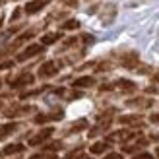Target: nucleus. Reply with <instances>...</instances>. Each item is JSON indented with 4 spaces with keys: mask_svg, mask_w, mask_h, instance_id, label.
Returning <instances> with one entry per match:
<instances>
[{
    "mask_svg": "<svg viewBox=\"0 0 159 159\" xmlns=\"http://www.w3.org/2000/svg\"><path fill=\"white\" fill-rule=\"evenodd\" d=\"M45 51V47L43 45H39V43H33V45H29V47H25L20 54H18V60L20 62H23V60H29V58H33V57H37V54H41Z\"/></svg>",
    "mask_w": 159,
    "mask_h": 159,
    "instance_id": "1",
    "label": "nucleus"
},
{
    "mask_svg": "<svg viewBox=\"0 0 159 159\" xmlns=\"http://www.w3.org/2000/svg\"><path fill=\"white\" fill-rule=\"evenodd\" d=\"M99 18H101L103 25H111V23L115 21V18H116V4H105L101 14H99Z\"/></svg>",
    "mask_w": 159,
    "mask_h": 159,
    "instance_id": "2",
    "label": "nucleus"
},
{
    "mask_svg": "<svg viewBox=\"0 0 159 159\" xmlns=\"http://www.w3.org/2000/svg\"><path fill=\"white\" fill-rule=\"evenodd\" d=\"M57 72H58V64L54 60H47L39 68V78H52Z\"/></svg>",
    "mask_w": 159,
    "mask_h": 159,
    "instance_id": "3",
    "label": "nucleus"
},
{
    "mask_svg": "<svg viewBox=\"0 0 159 159\" xmlns=\"http://www.w3.org/2000/svg\"><path fill=\"white\" fill-rule=\"evenodd\" d=\"M52 128H43V130H39L35 136H31L29 138V146H39V144H43L45 140H49L52 136Z\"/></svg>",
    "mask_w": 159,
    "mask_h": 159,
    "instance_id": "4",
    "label": "nucleus"
},
{
    "mask_svg": "<svg viewBox=\"0 0 159 159\" xmlns=\"http://www.w3.org/2000/svg\"><path fill=\"white\" fill-rule=\"evenodd\" d=\"M35 82V76L33 74H29V72H25V74H20L16 80H12V87H16V89H18V87H25V85H31Z\"/></svg>",
    "mask_w": 159,
    "mask_h": 159,
    "instance_id": "5",
    "label": "nucleus"
},
{
    "mask_svg": "<svg viewBox=\"0 0 159 159\" xmlns=\"http://www.w3.org/2000/svg\"><path fill=\"white\" fill-rule=\"evenodd\" d=\"M138 52H126V54H122L120 57V64L124 66V68H128V70H132V68H136L138 66Z\"/></svg>",
    "mask_w": 159,
    "mask_h": 159,
    "instance_id": "6",
    "label": "nucleus"
},
{
    "mask_svg": "<svg viewBox=\"0 0 159 159\" xmlns=\"http://www.w3.org/2000/svg\"><path fill=\"white\" fill-rule=\"evenodd\" d=\"M62 116H64V113L58 109V111L49 113V115H37V116H35V122H37V124H43V122H51V120H60Z\"/></svg>",
    "mask_w": 159,
    "mask_h": 159,
    "instance_id": "7",
    "label": "nucleus"
},
{
    "mask_svg": "<svg viewBox=\"0 0 159 159\" xmlns=\"http://www.w3.org/2000/svg\"><path fill=\"white\" fill-rule=\"evenodd\" d=\"M49 4V0H31V2L25 6V14H37V12H41L43 8Z\"/></svg>",
    "mask_w": 159,
    "mask_h": 159,
    "instance_id": "8",
    "label": "nucleus"
},
{
    "mask_svg": "<svg viewBox=\"0 0 159 159\" xmlns=\"http://www.w3.org/2000/svg\"><path fill=\"white\" fill-rule=\"evenodd\" d=\"M29 111H33V107H29V105H14L12 109H8V111H6V116L14 118V116L25 115V113H29Z\"/></svg>",
    "mask_w": 159,
    "mask_h": 159,
    "instance_id": "9",
    "label": "nucleus"
},
{
    "mask_svg": "<svg viewBox=\"0 0 159 159\" xmlns=\"http://www.w3.org/2000/svg\"><path fill=\"white\" fill-rule=\"evenodd\" d=\"M72 85L74 87H91V85H95V78L93 76H82V78L74 80Z\"/></svg>",
    "mask_w": 159,
    "mask_h": 159,
    "instance_id": "10",
    "label": "nucleus"
},
{
    "mask_svg": "<svg viewBox=\"0 0 159 159\" xmlns=\"http://www.w3.org/2000/svg\"><path fill=\"white\" fill-rule=\"evenodd\" d=\"M20 128V124L18 122H8V124H2L0 126V140L2 138H6V136H10L12 132H16Z\"/></svg>",
    "mask_w": 159,
    "mask_h": 159,
    "instance_id": "11",
    "label": "nucleus"
},
{
    "mask_svg": "<svg viewBox=\"0 0 159 159\" xmlns=\"http://www.w3.org/2000/svg\"><path fill=\"white\" fill-rule=\"evenodd\" d=\"M113 85L118 87L120 91H134V89H136V84L130 82V80H116Z\"/></svg>",
    "mask_w": 159,
    "mask_h": 159,
    "instance_id": "12",
    "label": "nucleus"
},
{
    "mask_svg": "<svg viewBox=\"0 0 159 159\" xmlns=\"http://www.w3.org/2000/svg\"><path fill=\"white\" fill-rule=\"evenodd\" d=\"M87 128V120L85 118H80V120H76V122H72L68 126V134H74V132H82V130H85Z\"/></svg>",
    "mask_w": 159,
    "mask_h": 159,
    "instance_id": "13",
    "label": "nucleus"
},
{
    "mask_svg": "<svg viewBox=\"0 0 159 159\" xmlns=\"http://www.w3.org/2000/svg\"><path fill=\"white\" fill-rule=\"evenodd\" d=\"M118 122L120 124H138V126H142V116L140 115H126V116L118 118Z\"/></svg>",
    "mask_w": 159,
    "mask_h": 159,
    "instance_id": "14",
    "label": "nucleus"
},
{
    "mask_svg": "<svg viewBox=\"0 0 159 159\" xmlns=\"http://www.w3.org/2000/svg\"><path fill=\"white\" fill-rule=\"evenodd\" d=\"M152 99H144V97H136V99H130L126 101V105L128 107H152Z\"/></svg>",
    "mask_w": 159,
    "mask_h": 159,
    "instance_id": "15",
    "label": "nucleus"
},
{
    "mask_svg": "<svg viewBox=\"0 0 159 159\" xmlns=\"http://www.w3.org/2000/svg\"><path fill=\"white\" fill-rule=\"evenodd\" d=\"M20 152H23V144H10L0 152V155H14V153H20Z\"/></svg>",
    "mask_w": 159,
    "mask_h": 159,
    "instance_id": "16",
    "label": "nucleus"
},
{
    "mask_svg": "<svg viewBox=\"0 0 159 159\" xmlns=\"http://www.w3.org/2000/svg\"><path fill=\"white\" fill-rule=\"evenodd\" d=\"M60 37H62L60 33H47V35L41 37V45H43V47H45V45H52V43H57Z\"/></svg>",
    "mask_w": 159,
    "mask_h": 159,
    "instance_id": "17",
    "label": "nucleus"
},
{
    "mask_svg": "<svg viewBox=\"0 0 159 159\" xmlns=\"http://www.w3.org/2000/svg\"><path fill=\"white\" fill-rule=\"evenodd\" d=\"M105 149H109V144H107V142H97V144L91 146V153L97 155V153H103Z\"/></svg>",
    "mask_w": 159,
    "mask_h": 159,
    "instance_id": "18",
    "label": "nucleus"
},
{
    "mask_svg": "<svg viewBox=\"0 0 159 159\" xmlns=\"http://www.w3.org/2000/svg\"><path fill=\"white\" fill-rule=\"evenodd\" d=\"M60 27H62V29H78V27H80V21H78V20H66Z\"/></svg>",
    "mask_w": 159,
    "mask_h": 159,
    "instance_id": "19",
    "label": "nucleus"
},
{
    "mask_svg": "<svg viewBox=\"0 0 159 159\" xmlns=\"http://www.w3.org/2000/svg\"><path fill=\"white\" fill-rule=\"evenodd\" d=\"M29 159H57V155L51 153V152H47V153H35V155H31Z\"/></svg>",
    "mask_w": 159,
    "mask_h": 159,
    "instance_id": "20",
    "label": "nucleus"
},
{
    "mask_svg": "<svg viewBox=\"0 0 159 159\" xmlns=\"http://www.w3.org/2000/svg\"><path fill=\"white\" fill-rule=\"evenodd\" d=\"M47 89V85L45 87H39V89H33V91H27V93H21V99H27V97H33V95H39V93H43Z\"/></svg>",
    "mask_w": 159,
    "mask_h": 159,
    "instance_id": "21",
    "label": "nucleus"
},
{
    "mask_svg": "<svg viewBox=\"0 0 159 159\" xmlns=\"http://www.w3.org/2000/svg\"><path fill=\"white\" fill-rule=\"evenodd\" d=\"M132 159H153V155L148 153V152H142V153H138V155H134Z\"/></svg>",
    "mask_w": 159,
    "mask_h": 159,
    "instance_id": "22",
    "label": "nucleus"
},
{
    "mask_svg": "<svg viewBox=\"0 0 159 159\" xmlns=\"http://www.w3.org/2000/svg\"><path fill=\"white\" fill-rule=\"evenodd\" d=\"M103 159H124L120 153H116V152H113V153H107L105 157H103Z\"/></svg>",
    "mask_w": 159,
    "mask_h": 159,
    "instance_id": "23",
    "label": "nucleus"
},
{
    "mask_svg": "<svg viewBox=\"0 0 159 159\" xmlns=\"http://www.w3.org/2000/svg\"><path fill=\"white\" fill-rule=\"evenodd\" d=\"M149 120H152L153 124H159V113H153L152 116H149Z\"/></svg>",
    "mask_w": 159,
    "mask_h": 159,
    "instance_id": "24",
    "label": "nucleus"
},
{
    "mask_svg": "<svg viewBox=\"0 0 159 159\" xmlns=\"http://www.w3.org/2000/svg\"><path fill=\"white\" fill-rule=\"evenodd\" d=\"M82 39H84V43H85V45L93 43V37H91V35H82Z\"/></svg>",
    "mask_w": 159,
    "mask_h": 159,
    "instance_id": "25",
    "label": "nucleus"
},
{
    "mask_svg": "<svg viewBox=\"0 0 159 159\" xmlns=\"http://www.w3.org/2000/svg\"><path fill=\"white\" fill-rule=\"evenodd\" d=\"M62 2H64V4H68V6H74V4L78 2V0H62Z\"/></svg>",
    "mask_w": 159,
    "mask_h": 159,
    "instance_id": "26",
    "label": "nucleus"
},
{
    "mask_svg": "<svg viewBox=\"0 0 159 159\" xmlns=\"http://www.w3.org/2000/svg\"><path fill=\"white\" fill-rule=\"evenodd\" d=\"M20 14H21V12H20V8H18V10L14 12V16H12V20H18V18H20Z\"/></svg>",
    "mask_w": 159,
    "mask_h": 159,
    "instance_id": "27",
    "label": "nucleus"
},
{
    "mask_svg": "<svg viewBox=\"0 0 159 159\" xmlns=\"http://www.w3.org/2000/svg\"><path fill=\"white\" fill-rule=\"evenodd\" d=\"M12 64H14V62L8 60V62H4V64H2V68H12Z\"/></svg>",
    "mask_w": 159,
    "mask_h": 159,
    "instance_id": "28",
    "label": "nucleus"
},
{
    "mask_svg": "<svg viewBox=\"0 0 159 159\" xmlns=\"http://www.w3.org/2000/svg\"><path fill=\"white\" fill-rule=\"evenodd\" d=\"M76 159H93V157H91V155H78Z\"/></svg>",
    "mask_w": 159,
    "mask_h": 159,
    "instance_id": "29",
    "label": "nucleus"
},
{
    "mask_svg": "<svg viewBox=\"0 0 159 159\" xmlns=\"http://www.w3.org/2000/svg\"><path fill=\"white\" fill-rule=\"evenodd\" d=\"M153 82H157V84H159V70H157V72L153 74Z\"/></svg>",
    "mask_w": 159,
    "mask_h": 159,
    "instance_id": "30",
    "label": "nucleus"
},
{
    "mask_svg": "<svg viewBox=\"0 0 159 159\" xmlns=\"http://www.w3.org/2000/svg\"><path fill=\"white\" fill-rule=\"evenodd\" d=\"M152 140H159V134H152Z\"/></svg>",
    "mask_w": 159,
    "mask_h": 159,
    "instance_id": "31",
    "label": "nucleus"
},
{
    "mask_svg": "<svg viewBox=\"0 0 159 159\" xmlns=\"http://www.w3.org/2000/svg\"><path fill=\"white\" fill-rule=\"evenodd\" d=\"M2 20H4V16H2V14H0V25H2Z\"/></svg>",
    "mask_w": 159,
    "mask_h": 159,
    "instance_id": "32",
    "label": "nucleus"
},
{
    "mask_svg": "<svg viewBox=\"0 0 159 159\" xmlns=\"http://www.w3.org/2000/svg\"><path fill=\"white\" fill-rule=\"evenodd\" d=\"M157 157H159V148H157Z\"/></svg>",
    "mask_w": 159,
    "mask_h": 159,
    "instance_id": "33",
    "label": "nucleus"
},
{
    "mask_svg": "<svg viewBox=\"0 0 159 159\" xmlns=\"http://www.w3.org/2000/svg\"><path fill=\"white\" fill-rule=\"evenodd\" d=\"M0 109H2V101H0Z\"/></svg>",
    "mask_w": 159,
    "mask_h": 159,
    "instance_id": "34",
    "label": "nucleus"
},
{
    "mask_svg": "<svg viewBox=\"0 0 159 159\" xmlns=\"http://www.w3.org/2000/svg\"><path fill=\"white\" fill-rule=\"evenodd\" d=\"M0 85H2V80H0Z\"/></svg>",
    "mask_w": 159,
    "mask_h": 159,
    "instance_id": "35",
    "label": "nucleus"
},
{
    "mask_svg": "<svg viewBox=\"0 0 159 159\" xmlns=\"http://www.w3.org/2000/svg\"><path fill=\"white\" fill-rule=\"evenodd\" d=\"M0 4H2V0H0Z\"/></svg>",
    "mask_w": 159,
    "mask_h": 159,
    "instance_id": "36",
    "label": "nucleus"
}]
</instances>
